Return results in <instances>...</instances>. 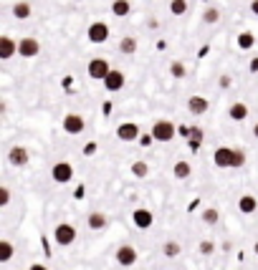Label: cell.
<instances>
[{"mask_svg": "<svg viewBox=\"0 0 258 270\" xmlns=\"http://www.w3.org/2000/svg\"><path fill=\"white\" fill-rule=\"evenodd\" d=\"M175 134H177V126L172 122H167V119H160V122L152 124V137H155V142H172L175 139Z\"/></svg>", "mask_w": 258, "mask_h": 270, "instance_id": "obj_1", "label": "cell"}, {"mask_svg": "<svg viewBox=\"0 0 258 270\" xmlns=\"http://www.w3.org/2000/svg\"><path fill=\"white\" fill-rule=\"evenodd\" d=\"M53 240H56V245H61V248L73 245V240H76V230H73V225H69V222L56 225V228H53Z\"/></svg>", "mask_w": 258, "mask_h": 270, "instance_id": "obj_2", "label": "cell"}, {"mask_svg": "<svg viewBox=\"0 0 258 270\" xmlns=\"http://www.w3.org/2000/svg\"><path fill=\"white\" fill-rule=\"evenodd\" d=\"M86 71H89V76L94 79V81H101V83H104V79L112 73V66H109V61H106V58H91L89 66H86Z\"/></svg>", "mask_w": 258, "mask_h": 270, "instance_id": "obj_3", "label": "cell"}, {"mask_svg": "<svg viewBox=\"0 0 258 270\" xmlns=\"http://www.w3.org/2000/svg\"><path fill=\"white\" fill-rule=\"evenodd\" d=\"M51 177H53L56 185H69L71 179H73V167H71L69 162H56L53 167H51Z\"/></svg>", "mask_w": 258, "mask_h": 270, "instance_id": "obj_4", "label": "cell"}, {"mask_svg": "<svg viewBox=\"0 0 258 270\" xmlns=\"http://www.w3.org/2000/svg\"><path fill=\"white\" fill-rule=\"evenodd\" d=\"M233 146H218L215 152H212V164L220 169H233Z\"/></svg>", "mask_w": 258, "mask_h": 270, "instance_id": "obj_5", "label": "cell"}, {"mask_svg": "<svg viewBox=\"0 0 258 270\" xmlns=\"http://www.w3.org/2000/svg\"><path fill=\"white\" fill-rule=\"evenodd\" d=\"M8 164H13V167H28L30 164V154H28V149L21 146V144H15L8 149Z\"/></svg>", "mask_w": 258, "mask_h": 270, "instance_id": "obj_6", "label": "cell"}, {"mask_svg": "<svg viewBox=\"0 0 258 270\" xmlns=\"http://www.w3.org/2000/svg\"><path fill=\"white\" fill-rule=\"evenodd\" d=\"M86 38H89L91 43H106V41H109V25H106L104 21L91 23L89 31H86Z\"/></svg>", "mask_w": 258, "mask_h": 270, "instance_id": "obj_7", "label": "cell"}, {"mask_svg": "<svg viewBox=\"0 0 258 270\" xmlns=\"http://www.w3.org/2000/svg\"><path fill=\"white\" fill-rule=\"evenodd\" d=\"M117 137H119L121 142H140V137H142L140 124H134V122L119 124V126H117Z\"/></svg>", "mask_w": 258, "mask_h": 270, "instance_id": "obj_8", "label": "cell"}, {"mask_svg": "<svg viewBox=\"0 0 258 270\" xmlns=\"http://www.w3.org/2000/svg\"><path fill=\"white\" fill-rule=\"evenodd\" d=\"M61 126H64L66 134H73V137H76V134H81L86 129V122H84L81 114H66L64 122H61Z\"/></svg>", "mask_w": 258, "mask_h": 270, "instance_id": "obj_9", "label": "cell"}, {"mask_svg": "<svg viewBox=\"0 0 258 270\" xmlns=\"http://www.w3.org/2000/svg\"><path fill=\"white\" fill-rule=\"evenodd\" d=\"M114 258H117V263L119 265H124V268H132V265H137V250L132 248V245H119L117 248V252H114Z\"/></svg>", "mask_w": 258, "mask_h": 270, "instance_id": "obj_10", "label": "cell"}, {"mask_svg": "<svg viewBox=\"0 0 258 270\" xmlns=\"http://www.w3.org/2000/svg\"><path fill=\"white\" fill-rule=\"evenodd\" d=\"M41 53V43L36 41V38H21L18 41V56L21 58H36Z\"/></svg>", "mask_w": 258, "mask_h": 270, "instance_id": "obj_11", "label": "cell"}, {"mask_svg": "<svg viewBox=\"0 0 258 270\" xmlns=\"http://www.w3.org/2000/svg\"><path fill=\"white\" fill-rule=\"evenodd\" d=\"M132 222H134V228H140V230H149L152 222H155V215H152L149 209H144V207H137L132 212Z\"/></svg>", "mask_w": 258, "mask_h": 270, "instance_id": "obj_12", "label": "cell"}, {"mask_svg": "<svg viewBox=\"0 0 258 270\" xmlns=\"http://www.w3.org/2000/svg\"><path fill=\"white\" fill-rule=\"evenodd\" d=\"M104 88H106L109 94L121 91V88H124V73H121V71H117V68H112V73L104 79Z\"/></svg>", "mask_w": 258, "mask_h": 270, "instance_id": "obj_13", "label": "cell"}, {"mask_svg": "<svg viewBox=\"0 0 258 270\" xmlns=\"http://www.w3.org/2000/svg\"><path fill=\"white\" fill-rule=\"evenodd\" d=\"M208 109H210V101H208L205 96H190V99H188V111H190L192 116H203Z\"/></svg>", "mask_w": 258, "mask_h": 270, "instance_id": "obj_14", "label": "cell"}, {"mask_svg": "<svg viewBox=\"0 0 258 270\" xmlns=\"http://www.w3.org/2000/svg\"><path fill=\"white\" fill-rule=\"evenodd\" d=\"M15 53H18V41H13L10 36L0 38V58H3V61H10Z\"/></svg>", "mask_w": 258, "mask_h": 270, "instance_id": "obj_15", "label": "cell"}, {"mask_svg": "<svg viewBox=\"0 0 258 270\" xmlns=\"http://www.w3.org/2000/svg\"><path fill=\"white\" fill-rule=\"evenodd\" d=\"M238 209L243 215H253L258 209V200L253 197V194H240V197H238Z\"/></svg>", "mask_w": 258, "mask_h": 270, "instance_id": "obj_16", "label": "cell"}, {"mask_svg": "<svg viewBox=\"0 0 258 270\" xmlns=\"http://www.w3.org/2000/svg\"><path fill=\"white\" fill-rule=\"evenodd\" d=\"M228 116H231L233 122H246V119H248V104H243V101L231 104V109H228Z\"/></svg>", "mask_w": 258, "mask_h": 270, "instance_id": "obj_17", "label": "cell"}, {"mask_svg": "<svg viewBox=\"0 0 258 270\" xmlns=\"http://www.w3.org/2000/svg\"><path fill=\"white\" fill-rule=\"evenodd\" d=\"M86 225H89V230H104L106 225H109V217H106L104 212H91L89 217H86Z\"/></svg>", "mask_w": 258, "mask_h": 270, "instance_id": "obj_18", "label": "cell"}, {"mask_svg": "<svg viewBox=\"0 0 258 270\" xmlns=\"http://www.w3.org/2000/svg\"><path fill=\"white\" fill-rule=\"evenodd\" d=\"M112 13H114L117 18H127L129 13H132V3H129V0H114V3H112Z\"/></svg>", "mask_w": 258, "mask_h": 270, "instance_id": "obj_19", "label": "cell"}, {"mask_svg": "<svg viewBox=\"0 0 258 270\" xmlns=\"http://www.w3.org/2000/svg\"><path fill=\"white\" fill-rule=\"evenodd\" d=\"M30 13H33V8H30V3H28V0H21V3H15V5H13V16L18 18V21L30 18Z\"/></svg>", "mask_w": 258, "mask_h": 270, "instance_id": "obj_20", "label": "cell"}, {"mask_svg": "<svg viewBox=\"0 0 258 270\" xmlns=\"http://www.w3.org/2000/svg\"><path fill=\"white\" fill-rule=\"evenodd\" d=\"M134 51H137V38L127 36V38L119 41V53H121V56H132Z\"/></svg>", "mask_w": 258, "mask_h": 270, "instance_id": "obj_21", "label": "cell"}, {"mask_svg": "<svg viewBox=\"0 0 258 270\" xmlns=\"http://www.w3.org/2000/svg\"><path fill=\"white\" fill-rule=\"evenodd\" d=\"M172 174H175V179H188V177L192 174L190 162H177L175 167H172Z\"/></svg>", "mask_w": 258, "mask_h": 270, "instance_id": "obj_22", "label": "cell"}, {"mask_svg": "<svg viewBox=\"0 0 258 270\" xmlns=\"http://www.w3.org/2000/svg\"><path fill=\"white\" fill-rule=\"evenodd\" d=\"M203 139H205V131H203L200 126H192V134H190V139H188V144H190L192 152H195V149H200Z\"/></svg>", "mask_w": 258, "mask_h": 270, "instance_id": "obj_23", "label": "cell"}, {"mask_svg": "<svg viewBox=\"0 0 258 270\" xmlns=\"http://www.w3.org/2000/svg\"><path fill=\"white\" fill-rule=\"evenodd\" d=\"M13 243L10 240H0V263H10L13 260Z\"/></svg>", "mask_w": 258, "mask_h": 270, "instance_id": "obj_24", "label": "cell"}, {"mask_svg": "<svg viewBox=\"0 0 258 270\" xmlns=\"http://www.w3.org/2000/svg\"><path fill=\"white\" fill-rule=\"evenodd\" d=\"M235 43H238V48L240 51H248V48H253V43H256V38H253V33H240L238 38H235Z\"/></svg>", "mask_w": 258, "mask_h": 270, "instance_id": "obj_25", "label": "cell"}, {"mask_svg": "<svg viewBox=\"0 0 258 270\" xmlns=\"http://www.w3.org/2000/svg\"><path fill=\"white\" fill-rule=\"evenodd\" d=\"M218 21H220V10H218V8H205L203 23H205V25H212V23H218Z\"/></svg>", "mask_w": 258, "mask_h": 270, "instance_id": "obj_26", "label": "cell"}, {"mask_svg": "<svg viewBox=\"0 0 258 270\" xmlns=\"http://www.w3.org/2000/svg\"><path fill=\"white\" fill-rule=\"evenodd\" d=\"M218 220H220V212H218L215 207L203 209V222H205V225H218Z\"/></svg>", "mask_w": 258, "mask_h": 270, "instance_id": "obj_27", "label": "cell"}, {"mask_svg": "<svg viewBox=\"0 0 258 270\" xmlns=\"http://www.w3.org/2000/svg\"><path fill=\"white\" fill-rule=\"evenodd\" d=\"M162 252L167 255V258H177V255L182 252V248H180V243L170 240V243H164V245H162Z\"/></svg>", "mask_w": 258, "mask_h": 270, "instance_id": "obj_28", "label": "cell"}, {"mask_svg": "<svg viewBox=\"0 0 258 270\" xmlns=\"http://www.w3.org/2000/svg\"><path fill=\"white\" fill-rule=\"evenodd\" d=\"M170 73H172V79H185V76H188V68H185V63L172 61V63H170Z\"/></svg>", "mask_w": 258, "mask_h": 270, "instance_id": "obj_29", "label": "cell"}, {"mask_svg": "<svg viewBox=\"0 0 258 270\" xmlns=\"http://www.w3.org/2000/svg\"><path fill=\"white\" fill-rule=\"evenodd\" d=\"M170 13H172V16H185V13H188V3H185V0H172V3H170Z\"/></svg>", "mask_w": 258, "mask_h": 270, "instance_id": "obj_30", "label": "cell"}, {"mask_svg": "<svg viewBox=\"0 0 258 270\" xmlns=\"http://www.w3.org/2000/svg\"><path fill=\"white\" fill-rule=\"evenodd\" d=\"M132 172H134V177H147V174H149L147 162H134V164H132Z\"/></svg>", "mask_w": 258, "mask_h": 270, "instance_id": "obj_31", "label": "cell"}, {"mask_svg": "<svg viewBox=\"0 0 258 270\" xmlns=\"http://www.w3.org/2000/svg\"><path fill=\"white\" fill-rule=\"evenodd\" d=\"M243 164H246V152H243V149H235L233 152V169L243 167Z\"/></svg>", "mask_w": 258, "mask_h": 270, "instance_id": "obj_32", "label": "cell"}, {"mask_svg": "<svg viewBox=\"0 0 258 270\" xmlns=\"http://www.w3.org/2000/svg\"><path fill=\"white\" fill-rule=\"evenodd\" d=\"M197 250H200V255H212V252H215V243H210V240H203V243L197 245Z\"/></svg>", "mask_w": 258, "mask_h": 270, "instance_id": "obj_33", "label": "cell"}, {"mask_svg": "<svg viewBox=\"0 0 258 270\" xmlns=\"http://www.w3.org/2000/svg\"><path fill=\"white\" fill-rule=\"evenodd\" d=\"M10 205V189L3 185V187H0V207H8Z\"/></svg>", "mask_w": 258, "mask_h": 270, "instance_id": "obj_34", "label": "cell"}, {"mask_svg": "<svg viewBox=\"0 0 258 270\" xmlns=\"http://www.w3.org/2000/svg\"><path fill=\"white\" fill-rule=\"evenodd\" d=\"M152 142H155L152 131H149V134H142V137H140V144H142V146H152Z\"/></svg>", "mask_w": 258, "mask_h": 270, "instance_id": "obj_35", "label": "cell"}, {"mask_svg": "<svg viewBox=\"0 0 258 270\" xmlns=\"http://www.w3.org/2000/svg\"><path fill=\"white\" fill-rule=\"evenodd\" d=\"M177 134H180V137H182V139H190V134H192V129H188V126H182V124H180V126H177Z\"/></svg>", "mask_w": 258, "mask_h": 270, "instance_id": "obj_36", "label": "cell"}, {"mask_svg": "<svg viewBox=\"0 0 258 270\" xmlns=\"http://www.w3.org/2000/svg\"><path fill=\"white\" fill-rule=\"evenodd\" d=\"M233 86V79L231 76H220V88H231Z\"/></svg>", "mask_w": 258, "mask_h": 270, "instance_id": "obj_37", "label": "cell"}, {"mask_svg": "<svg viewBox=\"0 0 258 270\" xmlns=\"http://www.w3.org/2000/svg\"><path fill=\"white\" fill-rule=\"evenodd\" d=\"M251 13H253V16H258V0H251Z\"/></svg>", "mask_w": 258, "mask_h": 270, "instance_id": "obj_38", "label": "cell"}, {"mask_svg": "<svg viewBox=\"0 0 258 270\" xmlns=\"http://www.w3.org/2000/svg\"><path fill=\"white\" fill-rule=\"evenodd\" d=\"M28 270H48V268H46V265H41V263H33Z\"/></svg>", "mask_w": 258, "mask_h": 270, "instance_id": "obj_39", "label": "cell"}, {"mask_svg": "<svg viewBox=\"0 0 258 270\" xmlns=\"http://www.w3.org/2000/svg\"><path fill=\"white\" fill-rule=\"evenodd\" d=\"M253 73H258V58H253V61H251V66H248Z\"/></svg>", "mask_w": 258, "mask_h": 270, "instance_id": "obj_40", "label": "cell"}, {"mask_svg": "<svg viewBox=\"0 0 258 270\" xmlns=\"http://www.w3.org/2000/svg\"><path fill=\"white\" fill-rule=\"evenodd\" d=\"M253 137L258 139V124H253Z\"/></svg>", "mask_w": 258, "mask_h": 270, "instance_id": "obj_41", "label": "cell"}, {"mask_svg": "<svg viewBox=\"0 0 258 270\" xmlns=\"http://www.w3.org/2000/svg\"><path fill=\"white\" fill-rule=\"evenodd\" d=\"M253 252H256V255H258V243H256V245H253Z\"/></svg>", "mask_w": 258, "mask_h": 270, "instance_id": "obj_42", "label": "cell"}, {"mask_svg": "<svg viewBox=\"0 0 258 270\" xmlns=\"http://www.w3.org/2000/svg\"><path fill=\"white\" fill-rule=\"evenodd\" d=\"M203 3H208V0H203Z\"/></svg>", "mask_w": 258, "mask_h": 270, "instance_id": "obj_43", "label": "cell"}, {"mask_svg": "<svg viewBox=\"0 0 258 270\" xmlns=\"http://www.w3.org/2000/svg\"><path fill=\"white\" fill-rule=\"evenodd\" d=\"M185 3H188V0H185Z\"/></svg>", "mask_w": 258, "mask_h": 270, "instance_id": "obj_44", "label": "cell"}, {"mask_svg": "<svg viewBox=\"0 0 258 270\" xmlns=\"http://www.w3.org/2000/svg\"><path fill=\"white\" fill-rule=\"evenodd\" d=\"M79 3H81V0H79Z\"/></svg>", "mask_w": 258, "mask_h": 270, "instance_id": "obj_45", "label": "cell"}]
</instances>
